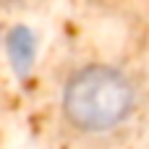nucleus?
Here are the masks:
<instances>
[{"instance_id": "1", "label": "nucleus", "mask_w": 149, "mask_h": 149, "mask_svg": "<svg viewBox=\"0 0 149 149\" xmlns=\"http://www.w3.org/2000/svg\"><path fill=\"white\" fill-rule=\"evenodd\" d=\"M141 105L139 81L113 63L73 68L60 89V115L81 136H105L126 126Z\"/></svg>"}]
</instances>
